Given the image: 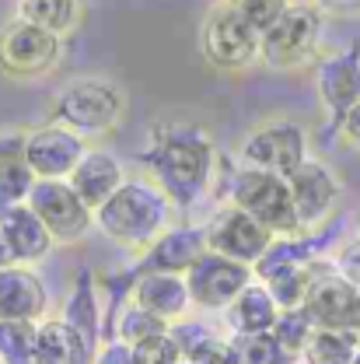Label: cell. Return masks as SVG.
Instances as JSON below:
<instances>
[{
	"mask_svg": "<svg viewBox=\"0 0 360 364\" xmlns=\"http://www.w3.org/2000/svg\"><path fill=\"white\" fill-rule=\"evenodd\" d=\"M143 165L158 189L168 196V203L185 210L210 189L217 151L210 134L196 123H161L151 134Z\"/></svg>",
	"mask_w": 360,
	"mask_h": 364,
	"instance_id": "cell-1",
	"label": "cell"
},
{
	"mask_svg": "<svg viewBox=\"0 0 360 364\" xmlns=\"http://www.w3.org/2000/svg\"><path fill=\"white\" fill-rule=\"evenodd\" d=\"M168 221H172V203L154 179H126L94 210L98 231L116 245L136 252H147L168 231Z\"/></svg>",
	"mask_w": 360,
	"mask_h": 364,
	"instance_id": "cell-2",
	"label": "cell"
},
{
	"mask_svg": "<svg viewBox=\"0 0 360 364\" xmlns=\"http://www.w3.org/2000/svg\"><path fill=\"white\" fill-rule=\"evenodd\" d=\"M126 116V91L109 77H74L56 91L53 123L74 130L77 136L112 134Z\"/></svg>",
	"mask_w": 360,
	"mask_h": 364,
	"instance_id": "cell-3",
	"label": "cell"
},
{
	"mask_svg": "<svg viewBox=\"0 0 360 364\" xmlns=\"http://www.w3.org/2000/svg\"><path fill=\"white\" fill-rule=\"evenodd\" d=\"M227 203L245 210L249 218H256L273 238L305 235L301 221H298V210H294V200H290V186L280 176L238 168L231 176V186H227Z\"/></svg>",
	"mask_w": 360,
	"mask_h": 364,
	"instance_id": "cell-4",
	"label": "cell"
},
{
	"mask_svg": "<svg viewBox=\"0 0 360 364\" xmlns=\"http://www.w3.org/2000/svg\"><path fill=\"white\" fill-rule=\"evenodd\" d=\"M308 134L298 119H266L252 127L245 140L238 144V161L241 168L252 172H270L280 179H290L305 161H308Z\"/></svg>",
	"mask_w": 360,
	"mask_h": 364,
	"instance_id": "cell-5",
	"label": "cell"
},
{
	"mask_svg": "<svg viewBox=\"0 0 360 364\" xmlns=\"http://www.w3.org/2000/svg\"><path fill=\"white\" fill-rule=\"evenodd\" d=\"M318 36H322V11L315 4H290L259 36V60L280 74L298 70L315 56Z\"/></svg>",
	"mask_w": 360,
	"mask_h": 364,
	"instance_id": "cell-6",
	"label": "cell"
},
{
	"mask_svg": "<svg viewBox=\"0 0 360 364\" xmlns=\"http://www.w3.org/2000/svg\"><path fill=\"white\" fill-rule=\"evenodd\" d=\"M200 53L210 67L238 74L259 60V32L227 4H214L200 25Z\"/></svg>",
	"mask_w": 360,
	"mask_h": 364,
	"instance_id": "cell-7",
	"label": "cell"
},
{
	"mask_svg": "<svg viewBox=\"0 0 360 364\" xmlns=\"http://www.w3.org/2000/svg\"><path fill=\"white\" fill-rule=\"evenodd\" d=\"M25 203L36 210V218L45 225L56 245L81 242L94 225V210L74 193V186L67 179H36Z\"/></svg>",
	"mask_w": 360,
	"mask_h": 364,
	"instance_id": "cell-8",
	"label": "cell"
},
{
	"mask_svg": "<svg viewBox=\"0 0 360 364\" xmlns=\"http://www.w3.org/2000/svg\"><path fill=\"white\" fill-rule=\"evenodd\" d=\"M63 39L21 18L0 28V70L7 77H43L60 63Z\"/></svg>",
	"mask_w": 360,
	"mask_h": 364,
	"instance_id": "cell-9",
	"label": "cell"
},
{
	"mask_svg": "<svg viewBox=\"0 0 360 364\" xmlns=\"http://www.w3.org/2000/svg\"><path fill=\"white\" fill-rule=\"evenodd\" d=\"M252 280H256V277H252V267L234 263V259H227V256H217V252H210V249L185 270L189 301H192L196 309H207V312L227 309Z\"/></svg>",
	"mask_w": 360,
	"mask_h": 364,
	"instance_id": "cell-10",
	"label": "cell"
},
{
	"mask_svg": "<svg viewBox=\"0 0 360 364\" xmlns=\"http://www.w3.org/2000/svg\"><path fill=\"white\" fill-rule=\"evenodd\" d=\"M203 231H207V249L210 252L227 256L234 263H245V267H256L263 259V252L273 245L270 231L256 218H249L245 210L231 207V203H224Z\"/></svg>",
	"mask_w": 360,
	"mask_h": 364,
	"instance_id": "cell-11",
	"label": "cell"
},
{
	"mask_svg": "<svg viewBox=\"0 0 360 364\" xmlns=\"http://www.w3.org/2000/svg\"><path fill=\"white\" fill-rule=\"evenodd\" d=\"M21 147H25V161L36 179H70L77 161L88 154V140L60 123H45V127L28 130Z\"/></svg>",
	"mask_w": 360,
	"mask_h": 364,
	"instance_id": "cell-12",
	"label": "cell"
},
{
	"mask_svg": "<svg viewBox=\"0 0 360 364\" xmlns=\"http://www.w3.org/2000/svg\"><path fill=\"white\" fill-rule=\"evenodd\" d=\"M315 91L322 109L339 127L343 116L360 105V46H347L339 53H329L315 63Z\"/></svg>",
	"mask_w": 360,
	"mask_h": 364,
	"instance_id": "cell-13",
	"label": "cell"
},
{
	"mask_svg": "<svg viewBox=\"0 0 360 364\" xmlns=\"http://www.w3.org/2000/svg\"><path fill=\"white\" fill-rule=\"evenodd\" d=\"M301 309L315 322V329H354V333H360V291L354 284H347L336 270H315V280H312Z\"/></svg>",
	"mask_w": 360,
	"mask_h": 364,
	"instance_id": "cell-14",
	"label": "cell"
},
{
	"mask_svg": "<svg viewBox=\"0 0 360 364\" xmlns=\"http://www.w3.org/2000/svg\"><path fill=\"white\" fill-rule=\"evenodd\" d=\"M287 186H290V200H294V210H298V221H301L305 235L315 231L332 214V207L339 200V179H336V172L325 161H318V158H308L287 179Z\"/></svg>",
	"mask_w": 360,
	"mask_h": 364,
	"instance_id": "cell-15",
	"label": "cell"
},
{
	"mask_svg": "<svg viewBox=\"0 0 360 364\" xmlns=\"http://www.w3.org/2000/svg\"><path fill=\"white\" fill-rule=\"evenodd\" d=\"M45 284L43 277L21 263L0 270V318L7 322H43L45 316Z\"/></svg>",
	"mask_w": 360,
	"mask_h": 364,
	"instance_id": "cell-16",
	"label": "cell"
},
{
	"mask_svg": "<svg viewBox=\"0 0 360 364\" xmlns=\"http://www.w3.org/2000/svg\"><path fill=\"white\" fill-rule=\"evenodd\" d=\"M0 238L11 252V263H21V267L39 263L56 245L53 235L45 231V225L36 218V210L28 203H14V207L0 210Z\"/></svg>",
	"mask_w": 360,
	"mask_h": 364,
	"instance_id": "cell-17",
	"label": "cell"
},
{
	"mask_svg": "<svg viewBox=\"0 0 360 364\" xmlns=\"http://www.w3.org/2000/svg\"><path fill=\"white\" fill-rule=\"evenodd\" d=\"M207 252V231L203 228H168L140 259L136 273H179L185 277V270Z\"/></svg>",
	"mask_w": 360,
	"mask_h": 364,
	"instance_id": "cell-18",
	"label": "cell"
},
{
	"mask_svg": "<svg viewBox=\"0 0 360 364\" xmlns=\"http://www.w3.org/2000/svg\"><path fill=\"white\" fill-rule=\"evenodd\" d=\"M133 305H140L143 312H151L161 322H179L189 312V287L185 277L179 273H136L133 277Z\"/></svg>",
	"mask_w": 360,
	"mask_h": 364,
	"instance_id": "cell-19",
	"label": "cell"
},
{
	"mask_svg": "<svg viewBox=\"0 0 360 364\" xmlns=\"http://www.w3.org/2000/svg\"><path fill=\"white\" fill-rule=\"evenodd\" d=\"M70 186L74 193L88 203L91 210H98L123 182H126V168L116 154L102 151V147H88V154L77 161V168L70 172Z\"/></svg>",
	"mask_w": 360,
	"mask_h": 364,
	"instance_id": "cell-20",
	"label": "cell"
},
{
	"mask_svg": "<svg viewBox=\"0 0 360 364\" xmlns=\"http://www.w3.org/2000/svg\"><path fill=\"white\" fill-rule=\"evenodd\" d=\"M94 347H88L63 318H43L36 333V361L32 364H91Z\"/></svg>",
	"mask_w": 360,
	"mask_h": 364,
	"instance_id": "cell-21",
	"label": "cell"
},
{
	"mask_svg": "<svg viewBox=\"0 0 360 364\" xmlns=\"http://www.w3.org/2000/svg\"><path fill=\"white\" fill-rule=\"evenodd\" d=\"M227 312V326L238 333V336H256V333H273V326H276V316H280V309H276V301H273V294L259 284V280H252L231 305L224 309Z\"/></svg>",
	"mask_w": 360,
	"mask_h": 364,
	"instance_id": "cell-22",
	"label": "cell"
},
{
	"mask_svg": "<svg viewBox=\"0 0 360 364\" xmlns=\"http://www.w3.org/2000/svg\"><path fill=\"white\" fill-rule=\"evenodd\" d=\"M25 134L18 136H0V210L4 207H14V203H25L36 176L25 161V147H21Z\"/></svg>",
	"mask_w": 360,
	"mask_h": 364,
	"instance_id": "cell-23",
	"label": "cell"
},
{
	"mask_svg": "<svg viewBox=\"0 0 360 364\" xmlns=\"http://www.w3.org/2000/svg\"><path fill=\"white\" fill-rule=\"evenodd\" d=\"M18 18L56 39H67L84 21V0H18Z\"/></svg>",
	"mask_w": 360,
	"mask_h": 364,
	"instance_id": "cell-24",
	"label": "cell"
},
{
	"mask_svg": "<svg viewBox=\"0 0 360 364\" xmlns=\"http://www.w3.org/2000/svg\"><path fill=\"white\" fill-rule=\"evenodd\" d=\"M63 322L88 343V347H102L98 343V301H94V287H91V273H81L77 277V284H74V291H70V298H67V305H63Z\"/></svg>",
	"mask_w": 360,
	"mask_h": 364,
	"instance_id": "cell-25",
	"label": "cell"
},
{
	"mask_svg": "<svg viewBox=\"0 0 360 364\" xmlns=\"http://www.w3.org/2000/svg\"><path fill=\"white\" fill-rule=\"evenodd\" d=\"M357 347L360 333L354 329H315L301 358L305 364H354Z\"/></svg>",
	"mask_w": 360,
	"mask_h": 364,
	"instance_id": "cell-26",
	"label": "cell"
},
{
	"mask_svg": "<svg viewBox=\"0 0 360 364\" xmlns=\"http://www.w3.org/2000/svg\"><path fill=\"white\" fill-rule=\"evenodd\" d=\"M312 280H315V267L308 263V267H294V270L276 273V277H270L263 287L273 294V301H276L280 312H290V309H301V305H305Z\"/></svg>",
	"mask_w": 360,
	"mask_h": 364,
	"instance_id": "cell-27",
	"label": "cell"
},
{
	"mask_svg": "<svg viewBox=\"0 0 360 364\" xmlns=\"http://www.w3.org/2000/svg\"><path fill=\"white\" fill-rule=\"evenodd\" d=\"M36 333H39V322H7V318H0V364L36 361Z\"/></svg>",
	"mask_w": 360,
	"mask_h": 364,
	"instance_id": "cell-28",
	"label": "cell"
},
{
	"mask_svg": "<svg viewBox=\"0 0 360 364\" xmlns=\"http://www.w3.org/2000/svg\"><path fill=\"white\" fill-rule=\"evenodd\" d=\"M238 361L241 364H294L298 358L283 350V343L273 333H256V336H238Z\"/></svg>",
	"mask_w": 360,
	"mask_h": 364,
	"instance_id": "cell-29",
	"label": "cell"
},
{
	"mask_svg": "<svg viewBox=\"0 0 360 364\" xmlns=\"http://www.w3.org/2000/svg\"><path fill=\"white\" fill-rule=\"evenodd\" d=\"M312 333H315V322L308 318L305 309L280 312V316H276V326H273V336H276V340L283 343V350H287V354H294V358H301V354H305V347H308Z\"/></svg>",
	"mask_w": 360,
	"mask_h": 364,
	"instance_id": "cell-30",
	"label": "cell"
},
{
	"mask_svg": "<svg viewBox=\"0 0 360 364\" xmlns=\"http://www.w3.org/2000/svg\"><path fill=\"white\" fill-rule=\"evenodd\" d=\"M158 333H168V322L154 318L151 312H143L140 305H133V301L116 318V340H123V343H130V347H136L140 340L158 336Z\"/></svg>",
	"mask_w": 360,
	"mask_h": 364,
	"instance_id": "cell-31",
	"label": "cell"
},
{
	"mask_svg": "<svg viewBox=\"0 0 360 364\" xmlns=\"http://www.w3.org/2000/svg\"><path fill=\"white\" fill-rule=\"evenodd\" d=\"M227 4H231V7H234V11H238V14L259 32V36H263V32L270 28L273 21H276L294 0H227Z\"/></svg>",
	"mask_w": 360,
	"mask_h": 364,
	"instance_id": "cell-32",
	"label": "cell"
},
{
	"mask_svg": "<svg viewBox=\"0 0 360 364\" xmlns=\"http://www.w3.org/2000/svg\"><path fill=\"white\" fill-rule=\"evenodd\" d=\"M133 364H185L182 361L179 343L172 340V333H158L151 340H140L133 347Z\"/></svg>",
	"mask_w": 360,
	"mask_h": 364,
	"instance_id": "cell-33",
	"label": "cell"
},
{
	"mask_svg": "<svg viewBox=\"0 0 360 364\" xmlns=\"http://www.w3.org/2000/svg\"><path fill=\"white\" fill-rule=\"evenodd\" d=\"M336 273L360 291V238L347 242V245L339 249V256H336Z\"/></svg>",
	"mask_w": 360,
	"mask_h": 364,
	"instance_id": "cell-34",
	"label": "cell"
},
{
	"mask_svg": "<svg viewBox=\"0 0 360 364\" xmlns=\"http://www.w3.org/2000/svg\"><path fill=\"white\" fill-rule=\"evenodd\" d=\"M91 364H133V347L123 343V340H109V343L98 347Z\"/></svg>",
	"mask_w": 360,
	"mask_h": 364,
	"instance_id": "cell-35",
	"label": "cell"
},
{
	"mask_svg": "<svg viewBox=\"0 0 360 364\" xmlns=\"http://www.w3.org/2000/svg\"><path fill=\"white\" fill-rule=\"evenodd\" d=\"M196 364H241L238 361V347H234V340H217L203 358Z\"/></svg>",
	"mask_w": 360,
	"mask_h": 364,
	"instance_id": "cell-36",
	"label": "cell"
},
{
	"mask_svg": "<svg viewBox=\"0 0 360 364\" xmlns=\"http://www.w3.org/2000/svg\"><path fill=\"white\" fill-rule=\"evenodd\" d=\"M315 7L325 14H339V18L360 14V0H315Z\"/></svg>",
	"mask_w": 360,
	"mask_h": 364,
	"instance_id": "cell-37",
	"label": "cell"
},
{
	"mask_svg": "<svg viewBox=\"0 0 360 364\" xmlns=\"http://www.w3.org/2000/svg\"><path fill=\"white\" fill-rule=\"evenodd\" d=\"M339 130H343V136H347V140H350V144L360 151V105H357V109H350V112L343 116Z\"/></svg>",
	"mask_w": 360,
	"mask_h": 364,
	"instance_id": "cell-38",
	"label": "cell"
},
{
	"mask_svg": "<svg viewBox=\"0 0 360 364\" xmlns=\"http://www.w3.org/2000/svg\"><path fill=\"white\" fill-rule=\"evenodd\" d=\"M4 267H11V252H7V245H4V238H0V270Z\"/></svg>",
	"mask_w": 360,
	"mask_h": 364,
	"instance_id": "cell-39",
	"label": "cell"
},
{
	"mask_svg": "<svg viewBox=\"0 0 360 364\" xmlns=\"http://www.w3.org/2000/svg\"><path fill=\"white\" fill-rule=\"evenodd\" d=\"M354 364H360V347H357V354H354Z\"/></svg>",
	"mask_w": 360,
	"mask_h": 364,
	"instance_id": "cell-40",
	"label": "cell"
},
{
	"mask_svg": "<svg viewBox=\"0 0 360 364\" xmlns=\"http://www.w3.org/2000/svg\"><path fill=\"white\" fill-rule=\"evenodd\" d=\"M357 238H360V221H357Z\"/></svg>",
	"mask_w": 360,
	"mask_h": 364,
	"instance_id": "cell-41",
	"label": "cell"
}]
</instances>
